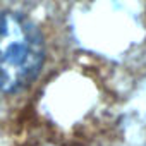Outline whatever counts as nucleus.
Here are the masks:
<instances>
[{
    "label": "nucleus",
    "mask_w": 146,
    "mask_h": 146,
    "mask_svg": "<svg viewBox=\"0 0 146 146\" xmlns=\"http://www.w3.org/2000/svg\"><path fill=\"white\" fill-rule=\"evenodd\" d=\"M45 45L38 28L24 16L0 11V93L28 88L40 74Z\"/></svg>",
    "instance_id": "obj_1"
}]
</instances>
